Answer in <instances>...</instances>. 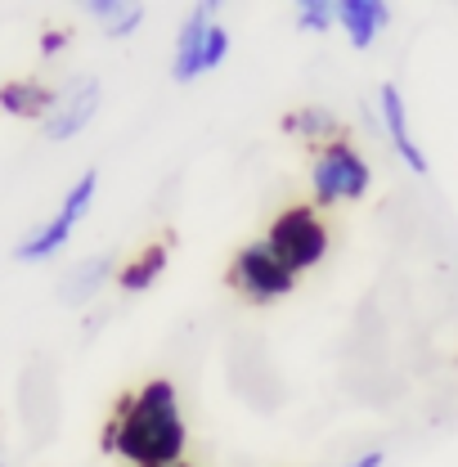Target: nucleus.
I'll return each instance as SVG.
<instances>
[{
	"mask_svg": "<svg viewBox=\"0 0 458 467\" xmlns=\"http://www.w3.org/2000/svg\"><path fill=\"white\" fill-rule=\"evenodd\" d=\"M189 445V427L180 413V387L172 378H149L135 387L99 431V450L117 454L130 467L180 463Z\"/></svg>",
	"mask_w": 458,
	"mask_h": 467,
	"instance_id": "f257e3e1",
	"label": "nucleus"
},
{
	"mask_svg": "<svg viewBox=\"0 0 458 467\" xmlns=\"http://www.w3.org/2000/svg\"><path fill=\"white\" fill-rule=\"evenodd\" d=\"M229 58V27L221 23V0H203L198 9H189V18L175 32V58L172 77L180 86L216 72Z\"/></svg>",
	"mask_w": 458,
	"mask_h": 467,
	"instance_id": "f03ea898",
	"label": "nucleus"
},
{
	"mask_svg": "<svg viewBox=\"0 0 458 467\" xmlns=\"http://www.w3.org/2000/svg\"><path fill=\"white\" fill-rule=\"evenodd\" d=\"M270 252H275V261L284 265L292 279H301L306 270H315L324 256H328V225H324V216H319V207H306V202H297V207H284L275 221H270V230L261 238Z\"/></svg>",
	"mask_w": 458,
	"mask_h": 467,
	"instance_id": "7ed1b4c3",
	"label": "nucleus"
},
{
	"mask_svg": "<svg viewBox=\"0 0 458 467\" xmlns=\"http://www.w3.org/2000/svg\"><path fill=\"white\" fill-rule=\"evenodd\" d=\"M95 193H99V171H81L72 180V189L58 198L55 216L46 221V225H36L32 234H23L18 243H14V261H23V265H36V261H55L58 252L68 247V238L72 230L90 216V207H95Z\"/></svg>",
	"mask_w": 458,
	"mask_h": 467,
	"instance_id": "20e7f679",
	"label": "nucleus"
},
{
	"mask_svg": "<svg viewBox=\"0 0 458 467\" xmlns=\"http://www.w3.org/2000/svg\"><path fill=\"white\" fill-rule=\"evenodd\" d=\"M373 184V167L364 162V153L338 135L328 144H319L315 162H310V198L315 207H338V202H359Z\"/></svg>",
	"mask_w": 458,
	"mask_h": 467,
	"instance_id": "39448f33",
	"label": "nucleus"
},
{
	"mask_svg": "<svg viewBox=\"0 0 458 467\" xmlns=\"http://www.w3.org/2000/svg\"><path fill=\"white\" fill-rule=\"evenodd\" d=\"M229 284L238 288V296H247L252 306L284 301V296H292V288H297V279L275 261V252H270L265 243H243V247L234 252Z\"/></svg>",
	"mask_w": 458,
	"mask_h": 467,
	"instance_id": "423d86ee",
	"label": "nucleus"
},
{
	"mask_svg": "<svg viewBox=\"0 0 458 467\" xmlns=\"http://www.w3.org/2000/svg\"><path fill=\"white\" fill-rule=\"evenodd\" d=\"M99 99H104L99 77H90V72H86V77H72L68 86H58L55 109H50L46 121H41V135L55 140V144L72 140V135H81V130L95 121V113H99Z\"/></svg>",
	"mask_w": 458,
	"mask_h": 467,
	"instance_id": "0eeeda50",
	"label": "nucleus"
},
{
	"mask_svg": "<svg viewBox=\"0 0 458 467\" xmlns=\"http://www.w3.org/2000/svg\"><path fill=\"white\" fill-rule=\"evenodd\" d=\"M378 113H382V126H387V140H391V149L401 153V162L409 171H427V153H422V144L413 140V130H409V109H404V95L396 81H387L382 90H378Z\"/></svg>",
	"mask_w": 458,
	"mask_h": 467,
	"instance_id": "6e6552de",
	"label": "nucleus"
},
{
	"mask_svg": "<svg viewBox=\"0 0 458 467\" xmlns=\"http://www.w3.org/2000/svg\"><path fill=\"white\" fill-rule=\"evenodd\" d=\"M109 279H117V261L109 252H95V256H86V261H77L63 279H58L55 296L63 306H86V301H95L99 292L109 288Z\"/></svg>",
	"mask_w": 458,
	"mask_h": 467,
	"instance_id": "1a4fd4ad",
	"label": "nucleus"
},
{
	"mask_svg": "<svg viewBox=\"0 0 458 467\" xmlns=\"http://www.w3.org/2000/svg\"><path fill=\"white\" fill-rule=\"evenodd\" d=\"M338 27L355 50H369L391 27V5L382 0H338Z\"/></svg>",
	"mask_w": 458,
	"mask_h": 467,
	"instance_id": "9d476101",
	"label": "nucleus"
},
{
	"mask_svg": "<svg viewBox=\"0 0 458 467\" xmlns=\"http://www.w3.org/2000/svg\"><path fill=\"white\" fill-rule=\"evenodd\" d=\"M55 86L46 81H5L0 86V113L18 117V121H46V113L55 109Z\"/></svg>",
	"mask_w": 458,
	"mask_h": 467,
	"instance_id": "9b49d317",
	"label": "nucleus"
},
{
	"mask_svg": "<svg viewBox=\"0 0 458 467\" xmlns=\"http://www.w3.org/2000/svg\"><path fill=\"white\" fill-rule=\"evenodd\" d=\"M172 265V243H149L140 256H130L126 265H117V288L126 292V296H140V292H149L158 279H162V270Z\"/></svg>",
	"mask_w": 458,
	"mask_h": 467,
	"instance_id": "f8f14e48",
	"label": "nucleus"
},
{
	"mask_svg": "<svg viewBox=\"0 0 458 467\" xmlns=\"http://www.w3.org/2000/svg\"><path fill=\"white\" fill-rule=\"evenodd\" d=\"M284 130L297 135V140H319V144H328V140L342 135V121H338L333 109H324V104H301V109L284 113Z\"/></svg>",
	"mask_w": 458,
	"mask_h": 467,
	"instance_id": "ddd939ff",
	"label": "nucleus"
},
{
	"mask_svg": "<svg viewBox=\"0 0 458 467\" xmlns=\"http://www.w3.org/2000/svg\"><path fill=\"white\" fill-rule=\"evenodd\" d=\"M86 14L99 18V27L113 36V41H126L144 27V5H126V0H86Z\"/></svg>",
	"mask_w": 458,
	"mask_h": 467,
	"instance_id": "4468645a",
	"label": "nucleus"
},
{
	"mask_svg": "<svg viewBox=\"0 0 458 467\" xmlns=\"http://www.w3.org/2000/svg\"><path fill=\"white\" fill-rule=\"evenodd\" d=\"M297 27L301 32H328V27H338V5L333 0H301L297 5Z\"/></svg>",
	"mask_w": 458,
	"mask_h": 467,
	"instance_id": "2eb2a0df",
	"label": "nucleus"
},
{
	"mask_svg": "<svg viewBox=\"0 0 458 467\" xmlns=\"http://www.w3.org/2000/svg\"><path fill=\"white\" fill-rule=\"evenodd\" d=\"M68 41H72V32L68 27H50V32H41V58H58L68 50Z\"/></svg>",
	"mask_w": 458,
	"mask_h": 467,
	"instance_id": "dca6fc26",
	"label": "nucleus"
},
{
	"mask_svg": "<svg viewBox=\"0 0 458 467\" xmlns=\"http://www.w3.org/2000/svg\"><path fill=\"white\" fill-rule=\"evenodd\" d=\"M387 463V454L382 450H364L359 459H350V463H342V467H382Z\"/></svg>",
	"mask_w": 458,
	"mask_h": 467,
	"instance_id": "f3484780",
	"label": "nucleus"
},
{
	"mask_svg": "<svg viewBox=\"0 0 458 467\" xmlns=\"http://www.w3.org/2000/svg\"><path fill=\"white\" fill-rule=\"evenodd\" d=\"M162 467H193V463H184V459H180V463H162Z\"/></svg>",
	"mask_w": 458,
	"mask_h": 467,
	"instance_id": "a211bd4d",
	"label": "nucleus"
},
{
	"mask_svg": "<svg viewBox=\"0 0 458 467\" xmlns=\"http://www.w3.org/2000/svg\"><path fill=\"white\" fill-rule=\"evenodd\" d=\"M0 467H5V459H0Z\"/></svg>",
	"mask_w": 458,
	"mask_h": 467,
	"instance_id": "6ab92c4d",
	"label": "nucleus"
}]
</instances>
